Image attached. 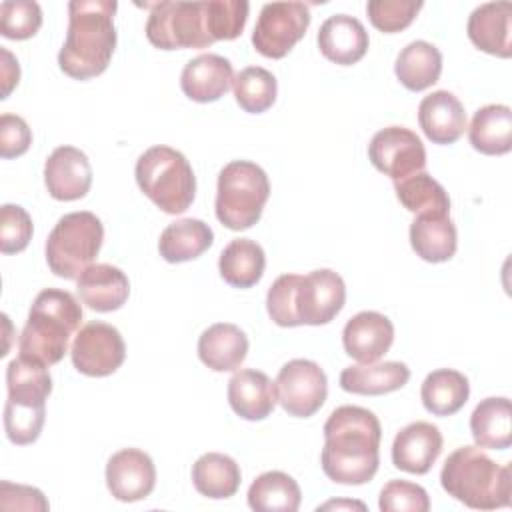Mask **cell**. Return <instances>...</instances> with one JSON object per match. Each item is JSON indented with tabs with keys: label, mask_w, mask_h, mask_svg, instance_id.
<instances>
[{
	"label": "cell",
	"mask_w": 512,
	"mask_h": 512,
	"mask_svg": "<svg viewBox=\"0 0 512 512\" xmlns=\"http://www.w3.org/2000/svg\"><path fill=\"white\" fill-rule=\"evenodd\" d=\"M382 428L374 412L362 406H338L324 424L320 464L324 474L346 486L366 484L380 464Z\"/></svg>",
	"instance_id": "cell-1"
},
{
	"label": "cell",
	"mask_w": 512,
	"mask_h": 512,
	"mask_svg": "<svg viewBox=\"0 0 512 512\" xmlns=\"http://www.w3.org/2000/svg\"><path fill=\"white\" fill-rule=\"evenodd\" d=\"M346 302V286L338 272L320 268L310 274H282L268 288L266 310L282 328L320 326L336 318Z\"/></svg>",
	"instance_id": "cell-2"
},
{
	"label": "cell",
	"mask_w": 512,
	"mask_h": 512,
	"mask_svg": "<svg viewBox=\"0 0 512 512\" xmlns=\"http://www.w3.org/2000/svg\"><path fill=\"white\" fill-rule=\"evenodd\" d=\"M114 0H72L66 40L58 52L60 70L74 80L102 74L116 48Z\"/></svg>",
	"instance_id": "cell-3"
},
{
	"label": "cell",
	"mask_w": 512,
	"mask_h": 512,
	"mask_svg": "<svg viewBox=\"0 0 512 512\" xmlns=\"http://www.w3.org/2000/svg\"><path fill=\"white\" fill-rule=\"evenodd\" d=\"M440 484L448 496L474 510H496L510 506L512 470L496 464L478 446H460L444 462Z\"/></svg>",
	"instance_id": "cell-4"
},
{
	"label": "cell",
	"mask_w": 512,
	"mask_h": 512,
	"mask_svg": "<svg viewBox=\"0 0 512 512\" xmlns=\"http://www.w3.org/2000/svg\"><path fill=\"white\" fill-rule=\"evenodd\" d=\"M82 308L78 300L58 288H46L36 298L22 328L20 356L52 366L68 352L70 336L80 328Z\"/></svg>",
	"instance_id": "cell-5"
},
{
	"label": "cell",
	"mask_w": 512,
	"mask_h": 512,
	"mask_svg": "<svg viewBox=\"0 0 512 512\" xmlns=\"http://www.w3.org/2000/svg\"><path fill=\"white\" fill-rule=\"evenodd\" d=\"M8 398L4 406V430L10 442L26 446L38 440L46 420V400L52 392L48 366L14 358L6 368Z\"/></svg>",
	"instance_id": "cell-6"
},
{
	"label": "cell",
	"mask_w": 512,
	"mask_h": 512,
	"mask_svg": "<svg viewBox=\"0 0 512 512\" xmlns=\"http://www.w3.org/2000/svg\"><path fill=\"white\" fill-rule=\"evenodd\" d=\"M136 182L166 214H182L196 196V176L186 156L170 146H152L140 154L134 168Z\"/></svg>",
	"instance_id": "cell-7"
},
{
	"label": "cell",
	"mask_w": 512,
	"mask_h": 512,
	"mask_svg": "<svg viewBox=\"0 0 512 512\" xmlns=\"http://www.w3.org/2000/svg\"><path fill=\"white\" fill-rule=\"evenodd\" d=\"M270 196L266 172L250 160H232L218 174L216 218L230 230L254 226Z\"/></svg>",
	"instance_id": "cell-8"
},
{
	"label": "cell",
	"mask_w": 512,
	"mask_h": 512,
	"mask_svg": "<svg viewBox=\"0 0 512 512\" xmlns=\"http://www.w3.org/2000/svg\"><path fill=\"white\" fill-rule=\"evenodd\" d=\"M104 240V226L92 212L64 214L46 240L48 268L66 280H78V276L98 256Z\"/></svg>",
	"instance_id": "cell-9"
},
{
	"label": "cell",
	"mask_w": 512,
	"mask_h": 512,
	"mask_svg": "<svg viewBox=\"0 0 512 512\" xmlns=\"http://www.w3.org/2000/svg\"><path fill=\"white\" fill-rule=\"evenodd\" d=\"M146 38L160 50L208 48L214 38L208 28L206 2H156L150 4Z\"/></svg>",
	"instance_id": "cell-10"
},
{
	"label": "cell",
	"mask_w": 512,
	"mask_h": 512,
	"mask_svg": "<svg viewBox=\"0 0 512 512\" xmlns=\"http://www.w3.org/2000/svg\"><path fill=\"white\" fill-rule=\"evenodd\" d=\"M310 10L304 2H268L262 6L252 32L256 52L266 58H284L300 42L310 26Z\"/></svg>",
	"instance_id": "cell-11"
},
{
	"label": "cell",
	"mask_w": 512,
	"mask_h": 512,
	"mask_svg": "<svg viewBox=\"0 0 512 512\" xmlns=\"http://www.w3.org/2000/svg\"><path fill=\"white\" fill-rule=\"evenodd\" d=\"M274 384L280 406L296 418H310L316 414L328 396L324 370L316 362L304 358L286 362Z\"/></svg>",
	"instance_id": "cell-12"
},
{
	"label": "cell",
	"mask_w": 512,
	"mask_h": 512,
	"mask_svg": "<svg viewBox=\"0 0 512 512\" xmlns=\"http://www.w3.org/2000/svg\"><path fill=\"white\" fill-rule=\"evenodd\" d=\"M70 356L80 374L102 378L114 374L122 366L126 344L112 324L94 320L76 332Z\"/></svg>",
	"instance_id": "cell-13"
},
{
	"label": "cell",
	"mask_w": 512,
	"mask_h": 512,
	"mask_svg": "<svg viewBox=\"0 0 512 512\" xmlns=\"http://www.w3.org/2000/svg\"><path fill=\"white\" fill-rule=\"evenodd\" d=\"M368 158L378 172L390 176L394 182L422 172L426 166L422 140L404 126L378 130L368 144Z\"/></svg>",
	"instance_id": "cell-14"
},
{
	"label": "cell",
	"mask_w": 512,
	"mask_h": 512,
	"mask_svg": "<svg viewBox=\"0 0 512 512\" xmlns=\"http://www.w3.org/2000/svg\"><path fill=\"white\" fill-rule=\"evenodd\" d=\"M106 486L120 502L142 500L156 486V466L146 452L124 448L112 454L106 464Z\"/></svg>",
	"instance_id": "cell-15"
},
{
	"label": "cell",
	"mask_w": 512,
	"mask_h": 512,
	"mask_svg": "<svg viewBox=\"0 0 512 512\" xmlns=\"http://www.w3.org/2000/svg\"><path fill=\"white\" fill-rule=\"evenodd\" d=\"M44 184L54 200L72 202L84 198L92 186L88 156L74 146H58L44 164Z\"/></svg>",
	"instance_id": "cell-16"
},
{
	"label": "cell",
	"mask_w": 512,
	"mask_h": 512,
	"mask_svg": "<svg viewBox=\"0 0 512 512\" xmlns=\"http://www.w3.org/2000/svg\"><path fill=\"white\" fill-rule=\"evenodd\" d=\"M394 342V326L388 316L364 310L352 316L342 330V344L358 364L378 362Z\"/></svg>",
	"instance_id": "cell-17"
},
{
	"label": "cell",
	"mask_w": 512,
	"mask_h": 512,
	"mask_svg": "<svg viewBox=\"0 0 512 512\" xmlns=\"http://www.w3.org/2000/svg\"><path fill=\"white\" fill-rule=\"evenodd\" d=\"M438 426L418 420L404 426L392 442V464L408 474H426L442 452Z\"/></svg>",
	"instance_id": "cell-18"
},
{
	"label": "cell",
	"mask_w": 512,
	"mask_h": 512,
	"mask_svg": "<svg viewBox=\"0 0 512 512\" xmlns=\"http://www.w3.org/2000/svg\"><path fill=\"white\" fill-rule=\"evenodd\" d=\"M470 42L486 54L510 58L512 56V4L486 2L472 10L468 18Z\"/></svg>",
	"instance_id": "cell-19"
},
{
	"label": "cell",
	"mask_w": 512,
	"mask_h": 512,
	"mask_svg": "<svg viewBox=\"0 0 512 512\" xmlns=\"http://www.w3.org/2000/svg\"><path fill=\"white\" fill-rule=\"evenodd\" d=\"M368 32L364 24L348 14L326 18L318 30V48L322 56L334 64L350 66L368 52Z\"/></svg>",
	"instance_id": "cell-20"
},
{
	"label": "cell",
	"mask_w": 512,
	"mask_h": 512,
	"mask_svg": "<svg viewBox=\"0 0 512 512\" xmlns=\"http://www.w3.org/2000/svg\"><path fill=\"white\" fill-rule=\"evenodd\" d=\"M234 82V70L228 58L220 54H200L186 62L180 74L182 92L194 102H216Z\"/></svg>",
	"instance_id": "cell-21"
},
{
	"label": "cell",
	"mask_w": 512,
	"mask_h": 512,
	"mask_svg": "<svg viewBox=\"0 0 512 512\" xmlns=\"http://www.w3.org/2000/svg\"><path fill=\"white\" fill-rule=\"evenodd\" d=\"M418 122L430 142L452 144L466 130V110L452 92L436 90L422 98Z\"/></svg>",
	"instance_id": "cell-22"
},
{
	"label": "cell",
	"mask_w": 512,
	"mask_h": 512,
	"mask_svg": "<svg viewBox=\"0 0 512 512\" xmlns=\"http://www.w3.org/2000/svg\"><path fill=\"white\" fill-rule=\"evenodd\" d=\"M82 304L96 312H114L122 308L130 294L128 276L112 264H90L76 284Z\"/></svg>",
	"instance_id": "cell-23"
},
{
	"label": "cell",
	"mask_w": 512,
	"mask_h": 512,
	"mask_svg": "<svg viewBox=\"0 0 512 512\" xmlns=\"http://www.w3.org/2000/svg\"><path fill=\"white\" fill-rule=\"evenodd\" d=\"M228 402L240 418L264 420L278 402L276 384L260 370H238L228 382Z\"/></svg>",
	"instance_id": "cell-24"
},
{
	"label": "cell",
	"mask_w": 512,
	"mask_h": 512,
	"mask_svg": "<svg viewBox=\"0 0 512 512\" xmlns=\"http://www.w3.org/2000/svg\"><path fill=\"white\" fill-rule=\"evenodd\" d=\"M246 354L248 338L236 324H212L198 338V358L214 372L236 370L244 362Z\"/></svg>",
	"instance_id": "cell-25"
},
{
	"label": "cell",
	"mask_w": 512,
	"mask_h": 512,
	"mask_svg": "<svg viewBox=\"0 0 512 512\" xmlns=\"http://www.w3.org/2000/svg\"><path fill=\"white\" fill-rule=\"evenodd\" d=\"M410 378V368L404 362H372L348 366L340 372V386L350 394L380 396L400 390Z\"/></svg>",
	"instance_id": "cell-26"
},
{
	"label": "cell",
	"mask_w": 512,
	"mask_h": 512,
	"mask_svg": "<svg viewBox=\"0 0 512 512\" xmlns=\"http://www.w3.org/2000/svg\"><path fill=\"white\" fill-rule=\"evenodd\" d=\"M470 432L478 448L506 450L512 444V408L506 396L484 398L470 416Z\"/></svg>",
	"instance_id": "cell-27"
},
{
	"label": "cell",
	"mask_w": 512,
	"mask_h": 512,
	"mask_svg": "<svg viewBox=\"0 0 512 512\" xmlns=\"http://www.w3.org/2000/svg\"><path fill=\"white\" fill-rule=\"evenodd\" d=\"M474 150L500 156L512 150V110L506 104H486L474 112L468 128Z\"/></svg>",
	"instance_id": "cell-28"
},
{
	"label": "cell",
	"mask_w": 512,
	"mask_h": 512,
	"mask_svg": "<svg viewBox=\"0 0 512 512\" xmlns=\"http://www.w3.org/2000/svg\"><path fill=\"white\" fill-rule=\"evenodd\" d=\"M214 242L212 228L198 218H182L168 224L158 240L160 256L170 264L198 258Z\"/></svg>",
	"instance_id": "cell-29"
},
{
	"label": "cell",
	"mask_w": 512,
	"mask_h": 512,
	"mask_svg": "<svg viewBox=\"0 0 512 512\" xmlns=\"http://www.w3.org/2000/svg\"><path fill=\"white\" fill-rule=\"evenodd\" d=\"M394 72L404 88L412 92L426 90L440 78L442 54L434 44L414 40L398 52Z\"/></svg>",
	"instance_id": "cell-30"
},
{
	"label": "cell",
	"mask_w": 512,
	"mask_h": 512,
	"mask_svg": "<svg viewBox=\"0 0 512 512\" xmlns=\"http://www.w3.org/2000/svg\"><path fill=\"white\" fill-rule=\"evenodd\" d=\"M410 244L422 260L446 262L458 246L456 226L450 216H416L410 224Z\"/></svg>",
	"instance_id": "cell-31"
},
{
	"label": "cell",
	"mask_w": 512,
	"mask_h": 512,
	"mask_svg": "<svg viewBox=\"0 0 512 512\" xmlns=\"http://www.w3.org/2000/svg\"><path fill=\"white\" fill-rule=\"evenodd\" d=\"M266 268V256L258 242L250 238L232 240L220 254L218 270L226 284L250 288L260 282Z\"/></svg>",
	"instance_id": "cell-32"
},
{
	"label": "cell",
	"mask_w": 512,
	"mask_h": 512,
	"mask_svg": "<svg viewBox=\"0 0 512 512\" xmlns=\"http://www.w3.org/2000/svg\"><path fill=\"white\" fill-rule=\"evenodd\" d=\"M470 396L468 378L452 368H440L430 372L420 388L424 408L434 416L456 414Z\"/></svg>",
	"instance_id": "cell-33"
},
{
	"label": "cell",
	"mask_w": 512,
	"mask_h": 512,
	"mask_svg": "<svg viewBox=\"0 0 512 512\" xmlns=\"http://www.w3.org/2000/svg\"><path fill=\"white\" fill-rule=\"evenodd\" d=\"M240 466L234 458L220 454V452H208L202 454L192 464V482L194 488L212 500L230 498L240 488Z\"/></svg>",
	"instance_id": "cell-34"
},
{
	"label": "cell",
	"mask_w": 512,
	"mask_h": 512,
	"mask_svg": "<svg viewBox=\"0 0 512 512\" xmlns=\"http://www.w3.org/2000/svg\"><path fill=\"white\" fill-rule=\"evenodd\" d=\"M300 500L298 482L280 470L260 474L248 488V506L256 512H296Z\"/></svg>",
	"instance_id": "cell-35"
},
{
	"label": "cell",
	"mask_w": 512,
	"mask_h": 512,
	"mask_svg": "<svg viewBox=\"0 0 512 512\" xmlns=\"http://www.w3.org/2000/svg\"><path fill=\"white\" fill-rule=\"evenodd\" d=\"M400 204L416 216H448L450 198L444 186L426 172H416L394 182Z\"/></svg>",
	"instance_id": "cell-36"
},
{
	"label": "cell",
	"mask_w": 512,
	"mask_h": 512,
	"mask_svg": "<svg viewBox=\"0 0 512 512\" xmlns=\"http://www.w3.org/2000/svg\"><path fill=\"white\" fill-rule=\"evenodd\" d=\"M232 88L238 106L250 114H262L276 102V78L262 66H248L240 70L234 76Z\"/></svg>",
	"instance_id": "cell-37"
},
{
	"label": "cell",
	"mask_w": 512,
	"mask_h": 512,
	"mask_svg": "<svg viewBox=\"0 0 512 512\" xmlns=\"http://www.w3.org/2000/svg\"><path fill=\"white\" fill-rule=\"evenodd\" d=\"M42 26V10L34 0H6L0 4V34L10 40L32 38Z\"/></svg>",
	"instance_id": "cell-38"
},
{
	"label": "cell",
	"mask_w": 512,
	"mask_h": 512,
	"mask_svg": "<svg viewBox=\"0 0 512 512\" xmlns=\"http://www.w3.org/2000/svg\"><path fill=\"white\" fill-rule=\"evenodd\" d=\"M208 28L216 40H234L242 34L250 4L246 0H206Z\"/></svg>",
	"instance_id": "cell-39"
},
{
	"label": "cell",
	"mask_w": 512,
	"mask_h": 512,
	"mask_svg": "<svg viewBox=\"0 0 512 512\" xmlns=\"http://www.w3.org/2000/svg\"><path fill=\"white\" fill-rule=\"evenodd\" d=\"M422 6L420 0H370L366 12L374 28L384 34H394L408 28Z\"/></svg>",
	"instance_id": "cell-40"
},
{
	"label": "cell",
	"mask_w": 512,
	"mask_h": 512,
	"mask_svg": "<svg viewBox=\"0 0 512 512\" xmlns=\"http://www.w3.org/2000/svg\"><path fill=\"white\" fill-rule=\"evenodd\" d=\"M378 508L382 512H426L430 508L428 492L408 480H390L384 484Z\"/></svg>",
	"instance_id": "cell-41"
},
{
	"label": "cell",
	"mask_w": 512,
	"mask_h": 512,
	"mask_svg": "<svg viewBox=\"0 0 512 512\" xmlns=\"http://www.w3.org/2000/svg\"><path fill=\"white\" fill-rule=\"evenodd\" d=\"M32 218L18 204L0 208V250L2 254L22 252L32 238Z\"/></svg>",
	"instance_id": "cell-42"
},
{
	"label": "cell",
	"mask_w": 512,
	"mask_h": 512,
	"mask_svg": "<svg viewBox=\"0 0 512 512\" xmlns=\"http://www.w3.org/2000/svg\"><path fill=\"white\" fill-rule=\"evenodd\" d=\"M32 144V132L24 118L16 114L0 116V156L16 158L22 156Z\"/></svg>",
	"instance_id": "cell-43"
},
{
	"label": "cell",
	"mask_w": 512,
	"mask_h": 512,
	"mask_svg": "<svg viewBox=\"0 0 512 512\" xmlns=\"http://www.w3.org/2000/svg\"><path fill=\"white\" fill-rule=\"evenodd\" d=\"M0 508L2 510H48V500L38 488L0 482Z\"/></svg>",
	"instance_id": "cell-44"
},
{
	"label": "cell",
	"mask_w": 512,
	"mask_h": 512,
	"mask_svg": "<svg viewBox=\"0 0 512 512\" xmlns=\"http://www.w3.org/2000/svg\"><path fill=\"white\" fill-rule=\"evenodd\" d=\"M2 100L8 98V94L12 92V88L18 84L20 80V68H18V60H14V56L2 48Z\"/></svg>",
	"instance_id": "cell-45"
},
{
	"label": "cell",
	"mask_w": 512,
	"mask_h": 512,
	"mask_svg": "<svg viewBox=\"0 0 512 512\" xmlns=\"http://www.w3.org/2000/svg\"><path fill=\"white\" fill-rule=\"evenodd\" d=\"M340 508H358V510H366V506L362 502H356V500H330L322 506H318V512L320 510H340Z\"/></svg>",
	"instance_id": "cell-46"
}]
</instances>
